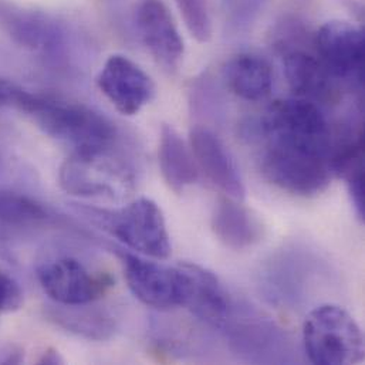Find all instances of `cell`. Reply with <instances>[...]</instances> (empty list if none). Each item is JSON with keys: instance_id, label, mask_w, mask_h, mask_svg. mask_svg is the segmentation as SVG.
I'll return each mask as SVG.
<instances>
[{"instance_id": "obj_8", "label": "cell", "mask_w": 365, "mask_h": 365, "mask_svg": "<svg viewBox=\"0 0 365 365\" xmlns=\"http://www.w3.org/2000/svg\"><path fill=\"white\" fill-rule=\"evenodd\" d=\"M37 279L44 293L63 306L91 304L114 284L107 273H96L74 257H57L37 267Z\"/></svg>"}, {"instance_id": "obj_26", "label": "cell", "mask_w": 365, "mask_h": 365, "mask_svg": "<svg viewBox=\"0 0 365 365\" xmlns=\"http://www.w3.org/2000/svg\"><path fill=\"white\" fill-rule=\"evenodd\" d=\"M23 360V353L16 346L0 349V364H19Z\"/></svg>"}, {"instance_id": "obj_27", "label": "cell", "mask_w": 365, "mask_h": 365, "mask_svg": "<svg viewBox=\"0 0 365 365\" xmlns=\"http://www.w3.org/2000/svg\"><path fill=\"white\" fill-rule=\"evenodd\" d=\"M38 364H63V359H61V356L58 354L57 350H54V349H47V350L41 354V357H40V360H38Z\"/></svg>"}, {"instance_id": "obj_15", "label": "cell", "mask_w": 365, "mask_h": 365, "mask_svg": "<svg viewBox=\"0 0 365 365\" xmlns=\"http://www.w3.org/2000/svg\"><path fill=\"white\" fill-rule=\"evenodd\" d=\"M187 274L185 307L210 326H222L230 314L229 299L219 279L207 269L195 263H181Z\"/></svg>"}, {"instance_id": "obj_23", "label": "cell", "mask_w": 365, "mask_h": 365, "mask_svg": "<svg viewBox=\"0 0 365 365\" xmlns=\"http://www.w3.org/2000/svg\"><path fill=\"white\" fill-rule=\"evenodd\" d=\"M178 9L189 33L199 41L206 43L212 37V17L206 0H177Z\"/></svg>"}, {"instance_id": "obj_24", "label": "cell", "mask_w": 365, "mask_h": 365, "mask_svg": "<svg viewBox=\"0 0 365 365\" xmlns=\"http://www.w3.org/2000/svg\"><path fill=\"white\" fill-rule=\"evenodd\" d=\"M23 303V292L19 283L0 270V314L20 309Z\"/></svg>"}, {"instance_id": "obj_2", "label": "cell", "mask_w": 365, "mask_h": 365, "mask_svg": "<svg viewBox=\"0 0 365 365\" xmlns=\"http://www.w3.org/2000/svg\"><path fill=\"white\" fill-rule=\"evenodd\" d=\"M60 186L70 195L87 199H125L135 187V171L113 145L73 151L61 164Z\"/></svg>"}, {"instance_id": "obj_20", "label": "cell", "mask_w": 365, "mask_h": 365, "mask_svg": "<svg viewBox=\"0 0 365 365\" xmlns=\"http://www.w3.org/2000/svg\"><path fill=\"white\" fill-rule=\"evenodd\" d=\"M331 171L349 187L357 216L364 219V141L363 133L340 145L330 158Z\"/></svg>"}, {"instance_id": "obj_5", "label": "cell", "mask_w": 365, "mask_h": 365, "mask_svg": "<svg viewBox=\"0 0 365 365\" xmlns=\"http://www.w3.org/2000/svg\"><path fill=\"white\" fill-rule=\"evenodd\" d=\"M267 144L331 158L330 125L316 103L303 98L274 101L262 118Z\"/></svg>"}, {"instance_id": "obj_1", "label": "cell", "mask_w": 365, "mask_h": 365, "mask_svg": "<svg viewBox=\"0 0 365 365\" xmlns=\"http://www.w3.org/2000/svg\"><path fill=\"white\" fill-rule=\"evenodd\" d=\"M13 108L26 114L44 134L68 144L74 151L113 145L115 127L98 111L50 96L20 88Z\"/></svg>"}, {"instance_id": "obj_10", "label": "cell", "mask_w": 365, "mask_h": 365, "mask_svg": "<svg viewBox=\"0 0 365 365\" xmlns=\"http://www.w3.org/2000/svg\"><path fill=\"white\" fill-rule=\"evenodd\" d=\"M97 86L117 111L128 117L138 114L155 96L153 78L121 54L107 58L97 77Z\"/></svg>"}, {"instance_id": "obj_21", "label": "cell", "mask_w": 365, "mask_h": 365, "mask_svg": "<svg viewBox=\"0 0 365 365\" xmlns=\"http://www.w3.org/2000/svg\"><path fill=\"white\" fill-rule=\"evenodd\" d=\"M51 215L43 203L14 190L0 189V225L9 227H34L46 225Z\"/></svg>"}, {"instance_id": "obj_3", "label": "cell", "mask_w": 365, "mask_h": 365, "mask_svg": "<svg viewBox=\"0 0 365 365\" xmlns=\"http://www.w3.org/2000/svg\"><path fill=\"white\" fill-rule=\"evenodd\" d=\"M101 229L128 249L147 257L165 260L173 247L161 207L148 197H140L120 209H86Z\"/></svg>"}, {"instance_id": "obj_18", "label": "cell", "mask_w": 365, "mask_h": 365, "mask_svg": "<svg viewBox=\"0 0 365 365\" xmlns=\"http://www.w3.org/2000/svg\"><path fill=\"white\" fill-rule=\"evenodd\" d=\"M158 160L164 181L175 193H181L197 181L199 170L192 150L187 148L182 137L173 125L164 124L161 127Z\"/></svg>"}, {"instance_id": "obj_19", "label": "cell", "mask_w": 365, "mask_h": 365, "mask_svg": "<svg viewBox=\"0 0 365 365\" xmlns=\"http://www.w3.org/2000/svg\"><path fill=\"white\" fill-rule=\"evenodd\" d=\"M87 306L57 304L47 312V316L58 327L78 337L94 341L108 340L115 331V322L108 313Z\"/></svg>"}, {"instance_id": "obj_17", "label": "cell", "mask_w": 365, "mask_h": 365, "mask_svg": "<svg viewBox=\"0 0 365 365\" xmlns=\"http://www.w3.org/2000/svg\"><path fill=\"white\" fill-rule=\"evenodd\" d=\"M223 76L230 91L242 100L262 101L272 93L273 71L260 56L250 53L235 56L226 63Z\"/></svg>"}, {"instance_id": "obj_7", "label": "cell", "mask_w": 365, "mask_h": 365, "mask_svg": "<svg viewBox=\"0 0 365 365\" xmlns=\"http://www.w3.org/2000/svg\"><path fill=\"white\" fill-rule=\"evenodd\" d=\"M121 262L127 284L143 304L160 312L185 307L187 274L182 264L168 267L130 253H121Z\"/></svg>"}, {"instance_id": "obj_9", "label": "cell", "mask_w": 365, "mask_h": 365, "mask_svg": "<svg viewBox=\"0 0 365 365\" xmlns=\"http://www.w3.org/2000/svg\"><path fill=\"white\" fill-rule=\"evenodd\" d=\"M317 57L334 78L363 84L364 33L351 23L333 20L316 34Z\"/></svg>"}, {"instance_id": "obj_6", "label": "cell", "mask_w": 365, "mask_h": 365, "mask_svg": "<svg viewBox=\"0 0 365 365\" xmlns=\"http://www.w3.org/2000/svg\"><path fill=\"white\" fill-rule=\"evenodd\" d=\"M262 173L282 190L304 197L324 192L333 175L330 158L274 144L266 145Z\"/></svg>"}, {"instance_id": "obj_14", "label": "cell", "mask_w": 365, "mask_h": 365, "mask_svg": "<svg viewBox=\"0 0 365 365\" xmlns=\"http://www.w3.org/2000/svg\"><path fill=\"white\" fill-rule=\"evenodd\" d=\"M283 66L287 83L299 98L320 104L337 98L336 80L317 56L299 48L287 50Z\"/></svg>"}, {"instance_id": "obj_13", "label": "cell", "mask_w": 365, "mask_h": 365, "mask_svg": "<svg viewBox=\"0 0 365 365\" xmlns=\"http://www.w3.org/2000/svg\"><path fill=\"white\" fill-rule=\"evenodd\" d=\"M190 150L199 171L220 189L226 196L242 200L246 195L245 183L239 170L222 143V140L206 127L190 130Z\"/></svg>"}, {"instance_id": "obj_16", "label": "cell", "mask_w": 365, "mask_h": 365, "mask_svg": "<svg viewBox=\"0 0 365 365\" xmlns=\"http://www.w3.org/2000/svg\"><path fill=\"white\" fill-rule=\"evenodd\" d=\"M212 230L219 242L233 250L252 247L263 237L260 219L240 200L229 196L217 200L212 215Z\"/></svg>"}, {"instance_id": "obj_22", "label": "cell", "mask_w": 365, "mask_h": 365, "mask_svg": "<svg viewBox=\"0 0 365 365\" xmlns=\"http://www.w3.org/2000/svg\"><path fill=\"white\" fill-rule=\"evenodd\" d=\"M269 0H222L223 21L229 31H246L262 14Z\"/></svg>"}, {"instance_id": "obj_4", "label": "cell", "mask_w": 365, "mask_h": 365, "mask_svg": "<svg viewBox=\"0 0 365 365\" xmlns=\"http://www.w3.org/2000/svg\"><path fill=\"white\" fill-rule=\"evenodd\" d=\"M303 341L313 364H359L364 359L363 331L340 306L324 304L310 312L303 326Z\"/></svg>"}, {"instance_id": "obj_11", "label": "cell", "mask_w": 365, "mask_h": 365, "mask_svg": "<svg viewBox=\"0 0 365 365\" xmlns=\"http://www.w3.org/2000/svg\"><path fill=\"white\" fill-rule=\"evenodd\" d=\"M135 26L157 63L175 71L182 61L183 41L167 4L163 0H140L135 6Z\"/></svg>"}, {"instance_id": "obj_25", "label": "cell", "mask_w": 365, "mask_h": 365, "mask_svg": "<svg viewBox=\"0 0 365 365\" xmlns=\"http://www.w3.org/2000/svg\"><path fill=\"white\" fill-rule=\"evenodd\" d=\"M19 90V84L0 78V108H13Z\"/></svg>"}, {"instance_id": "obj_12", "label": "cell", "mask_w": 365, "mask_h": 365, "mask_svg": "<svg viewBox=\"0 0 365 365\" xmlns=\"http://www.w3.org/2000/svg\"><path fill=\"white\" fill-rule=\"evenodd\" d=\"M0 27L13 41L34 51L56 56L64 48L66 31L58 21L9 0H0Z\"/></svg>"}]
</instances>
